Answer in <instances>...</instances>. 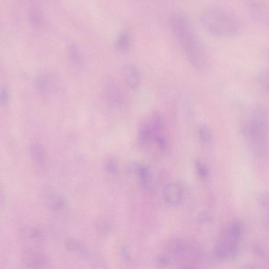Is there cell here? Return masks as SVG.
<instances>
[{
    "label": "cell",
    "mask_w": 269,
    "mask_h": 269,
    "mask_svg": "<svg viewBox=\"0 0 269 269\" xmlns=\"http://www.w3.org/2000/svg\"><path fill=\"white\" fill-rule=\"evenodd\" d=\"M169 22L173 35L191 64L200 71L206 69L208 54L191 23L179 13L172 14Z\"/></svg>",
    "instance_id": "6da1fadb"
},
{
    "label": "cell",
    "mask_w": 269,
    "mask_h": 269,
    "mask_svg": "<svg viewBox=\"0 0 269 269\" xmlns=\"http://www.w3.org/2000/svg\"><path fill=\"white\" fill-rule=\"evenodd\" d=\"M203 28L210 34L221 37H230L238 34L242 23L236 16L225 9L211 7L200 16Z\"/></svg>",
    "instance_id": "7a4b0ae2"
},
{
    "label": "cell",
    "mask_w": 269,
    "mask_h": 269,
    "mask_svg": "<svg viewBox=\"0 0 269 269\" xmlns=\"http://www.w3.org/2000/svg\"><path fill=\"white\" fill-rule=\"evenodd\" d=\"M238 252V242L223 238H220L214 250L215 257L220 261L233 259Z\"/></svg>",
    "instance_id": "3957f363"
},
{
    "label": "cell",
    "mask_w": 269,
    "mask_h": 269,
    "mask_svg": "<svg viewBox=\"0 0 269 269\" xmlns=\"http://www.w3.org/2000/svg\"><path fill=\"white\" fill-rule=\"evenodd\" d=\"M22 260L29 269H42L47 263L45 256L41 252L33 249H27L23 252Z\"/></svg>",
    "instance_id": "277c9868"
},
{
    "label": "cell",
    "mask_w": 269,
    "mask_h": 269,
    "mask_svg": "<svg viewBox=\"0 0 269 269\" xmlns=\"http://www.w3.org/2000/svg\"><path fill=\"white\" fill-rule=\"evenodd\" d=\"M122 76L126 84L132 89L137 88L140 84V74L138 69L133 65L124 66Z\"/></svg>",
    "instance_id": "5b68a950"
},
{
    "label": "cell",
    "mask_w": 269,
    "mask_h": 269,
    "mask_svg": "<svg viewBox=\"0 0 269 269\" xmlns=\"http://www.w3.org/2000/svg\"><path fill=\"white\" fill-rule=\"evenodd\" d=\"M164 195L168 203L171 204H178L183 198V190L178 184L170 183L166 186Z\"/></svg>",
    "instance_id": "8992f818"
},
{
    "label": "cell",
    "mask_w": 269,
    "mask_h": 269,
    "mask_svg": "<svg viewBox=\"0 0 269 269\" xmlns=\"http://www.w3.org/2000/svg\"><path fill=\"white\" fill-rule=\"evenodd\" d=\"M242 232V226L238 221H231L223 228L221 237L239 242Z\"/></svg>",
    "instance_id": "52a82bcc"
},
{
    "label": "cell",
    "mask_w": 269,
    "mask_h": 269,
    "mask_svg": "<svg viewBox=\"0 0 269 269\" xmlns=\"http://www.w3.org/2000/svg\"><path fill=\"white\" fill-rule=\"evenodd\" d=\"M105 93L107 99L112 104L118 105L122 102V92L115 83H108L106 87Z\"/></svg>",
    "instance_id": "ba28073f"
},
{
    "label": "cell",
    "mask_w": 269,
    "mask_h": 269,
    "mask_svg": "<svg viewBox=\"0 0 269 269\" xmlns=\"http://www.w3.org/2000/svg\"><path fill=\"white\" fill-rule=\"evenodd\" d=\"M167 249L170 254L174 256H182L185 251V243L181 239L173 238L169 241Z\"/></svg>",
    "instance_id": "9c48e42d"
},
{
    "label": "cell",
    "mask_w": 269,
    "mask_h": 269,
    "mask_svg": "<svg viewBox=\"0 0 269 269\" xmlns=\"http://www.w3.org/2000/svg\"><path fill=\"white\" fill-rule=\"evenodd\" d=\"M21 234L25 239L33 241H40L43 240L44 234L38 228L25 226L21 229Z\"/></svg>",
    "instance_id": "30bf717a"
},
{
    "label": "cell",
    "mask_w": 269,
    "mask_h": 269,
    "mask_svg": "<svg viewBox=\"0 0 269 269\" xmlns=\"http://www.w3.org/2000/svg\"><path fill=\"white\" fill-rule=\"evenodd\" d=\"M131 44V36L127 31H123L118 35L116 41L117 49L121 52L127 51Z\"/></svg>",
    "instance_id": "8fae6325"
},
{
    "label": "cell",
    "mask_w": 269,
    "mask_h": 269,
    "mask_svg": "<svg viewBox=\"0 0 269 269\" xmlns=\"http://www.w3.org/2000/svg\"><path fill=\"white\" fill-rule=\"evenodd\" d=\"M68 55L72 63L75 65L78 64L81 59V55L80 50L77 46L74 44L70 45L68 50Z\"/></svg>",
    "instance_id": "7c38bea8"
},
{
    "label": "cell",
    "mask_w": 269,
    "mask_h": 269,
    "mask_svg": "<svg viewBox=\"0 0 269 269\" xmlns=\"http://www.w3.org/2000/svg\"><path fill=\"white\" fill-rule=\"evenodd\" d=\"M199 137L200 139L204 143L209 142L213 137L211 129L207 126H202L199 130Z\"/></svg>",
    "instance_id": "4fadbf2b"
},
{
    "label": "cell",
    "mask_w": 269,
    "mask_h": 269,
    "mask_svg": "<svg viewBox=\"0 0 269 269\" xmlns=\"http://www.w3.org/2000/svg\"><path fill=\"white\" fill-rule=\"evenodd\" d=\"M138 170L142 186H147L150 182V175L148 169L145 167L139 166Z\"/></svg>",
    "instance_id": "5bb4252c"
},
{
    "label": "cell",
    "mask_w": 269,
    "mask_h": 269,
    "mask_svg": "<svg viewBox=\"0 0 269 269\" xmlns=\"http://www.w3.org/2000/svg\"><path fill=\"white\" fill-rule=\"evenodd\" d=\"M258 83L264 93L268 92V72L266 70L262 71L258 75Z\"/></svg>",
    "instance_id": "9a60e30c"
},
{
    "label": "cell",
    "mask_w": 269,
    "mask_h": 269,
    "mask_svg": "<svg viewBox=\"0 0 269 269\" xmlns=\"http://www.w3.org/2000/svg\"><path fill=\"white\" fill-rule=\"evenodd\" d=\"M83 244L75 240H69L66 243V248L69 252L77 253V254L80 252Z\"/></svg>",
    "instance_id": "2e32d148"
},
{
    "label": "cell",
    "mask_w": 269,
    "mask_h": 269,
    "mask_svg": "<svg viewBox=\"0 0 269 269\" xmlns=\"http://www.w3.org/2000/svg\"><path fill=\"white\" fill-rule=\"evenodd\" d=\"M154 264L160 268H165L171 264V260L169 258L164 256L156 257L154 260Z\"/></svg>",
    "instance_id": "e0dca14e"
},
{
    "label": "cell",
    "mask_w": 269,
    "mask_h": 269,
    "mask_svg": "<svg viewBox=\"0 0 269 269\" xmlns=\"http://www.w3.org/2000/svg\"><path fill=\"white\" fill-rule=\"evenodd\" d=\"M196 167L198 175L202 178L207 177L209 174V171L206 167H205L201 162L197 161L196 163Z\"/></svg>",
    "instance_id": "ac0fdd59"
},
{
    "label": "cell",
    "mask_w": 269,
    "mask_h": 269,
    "mask_svg": "<svg viewBox=\"0 0 269 269\" xmlns=\"http://www.w3.org/2000/svg\"><path fill=\"white\" fill-rule=\"evenodd\" d=\"M121 255L122 257L125 260H130L131 258V254L130 249L127 246H123L121 251Z\"/></svg>",
    "instance_id": "d6986e66"
},
{
    "label": "cell",
    "mask_w": 269,
    "mask_h": 269,
    "mask_svg": "<svg viewBox=\"0 0 269 269\" xmlns=\"http://www.w3.org/2000/svg\"><path fill=\"white\" fill-rule=\"evenodd\" d=\"M212 218L211 216L206 214H201L198 219V222L201 224H205L210 222Z\"/></svg>",
    "instance_id": "ffe728a7"
},
{
    "label": "cell",
    "mask_w": 269,
    "mask_h": 269,
    "mask_svg": "<svg viewBox=\"0 0 269 269\" xmlns=\"http://www.w3.org/2000/svg\"><path fill=\"white\" fill-rule=\"evenodd\" d=\"M8 89L6 88H4L0 92V102L2 103H6L8 99Z\"/></svg>",
    "instance_id": "44dd1931"
},
{
    "label": "cell",
    "mask_w": 269,
    "mask_h": 269,
    "mask_svg": "<svg viewBox=\"0 0 269 269\" xmlns=\"http://www.w3.org/2000/svg\"><path fill=\"white\" fill-rule=\"evenodd\" d=\"M97 227L99 228V231L103 233H107L109 230V227L106 223L104 222V221L99 222Z\"/></svg>",
    "instance_id": "7402d4cb"
},
{
    "label": "cell",
    "mask_w": 269,
    "mask_h": 269,
    "mask_svg": "<svg viewBox=\"0 0 269 269\" xmlns=\"http://www.w3.org/2000/svg\"><path fill=\"white\" fill-rule=\"evenodd\" d=\"M107 168L108 171L111 172L113 173L116 174L117 173L118 169L115 162L112 161H110L108 162L107 165Z\"/></svg>",
    "instance_id": "603a6c76"
},
{
    "label": "cell",
    "mask_w": 269,
    "mask_h": 269,
    "mask_svg": "<svg viewBox=\"0 0 269 269\" xmlns=\"http://www.w3.org/2000/svg\"><path fill=\"white\" fill-rule=\"evenodd\" d=\"M260 203L264 207H268V195L266 193H263L260 197Z\"/></svg>",
    "instance_id": "cb8c5ba5"
},
{
    "label": "cell",
    "mask_w": 269,
    "mask_h": 269,
    "mask_svg": "<svg viewBox=\"0 0 269 269\" xmlns=\"http://www.w3.org/2000/svg\"><path fill=\"white\" fill-rule=\"evenodd\" d=\"M254 251L256 255L260 257H263L265 255V252L263 249H262L259 246H256L254 247Z\"/></svg>",
    "instance_id": "d4e9b609"
},
{
    "label": "cell",
    "mask_w": 269,
    "mask_h": 269,
    "mask_svg": "<svg viewBox=\"0 0 269 269\" xmlns=\"http://www.w3.org/2000/svg\"><path fill=\"white\" fill-rule=\"evenodd\" d=\"M241 269H260L255 265H246L243 266Z\"/></svg>",
    "instance_id": "484cf974"
},
{
    "label": "cell",
    "mask_w": 269,
    "mask_h": 269,
    "mask_svg": "<svg viewBox=\"0 0 269 269\" xmlns=\"http://www.w3.org/2000/svg\"><path fill=\"white\" fill-rule=\"evenodd\" d=\"M178 269H195V268H194V267H193L192 266H182L181 267L179 268Z\"/></svg>",
    "instance_id": "4316f807"
}]
</instances>
